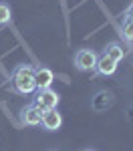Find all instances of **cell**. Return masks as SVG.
I'll return each mask as SVG.
<instances>
[{
    "mask_svg": "<svg viewBox=\"0 0 133 151\" xmlns=\"http://www.w3.org/2000/svg\"><path fill=\"white\" fill-rule=\"evenodd\" d=\"M10 85H12V91L20 95H30L36 91V83H35V67L32 65H16L14 70H12V77H10Z\"/></svg>",
    "mask_w": 133,
    "mask_h": 151,
    "instance_id": "6da1fadb",
    "label": "cell"
},
{
    "mask_svg": "<svg viewBox=\"0 0 133 151\" xmlns=\"http://www.w3.org/2000/svg\"><path fill=\"white\" fill-rule=\"evenodd\" d=\"M59 101H60L59 93L52 91L50 87H47V89H36V95H35V101H32V103H35L40 111H48V109H57Z\"/></svg>",
    "mask_w": 133,
    "mask_h": 151,
    "instance_id": "7a4b0ae2",
    "label": "cell"
},
{
    "mask_svg": "<svg viewBox=\"0 0 133 151\" xmlns=\"http://www.w3.org/2000/svg\"><path fill=\"white\" fill-rule=\"evenodd\" d=\"M97 52L95 50H91V48H79L77 52H75V67L79 70H95V65H97Z\"/></svg>",
    "mask_w": 133,
    "mask_h": 151,
    "instance_id": "3957f363",
    "label": "cell"
},
{
    "mask_svg": "<svg viewBox=\"0 0 133 151\" xmlns=\"http://www.w3.org/2000/svg\"><path fill=\"white\" fill-rule=\"evenodd\" d=\"M40 117H42V111L35 103H28L20 111V123L28 127H36V125H40Z\"/></svg>",
    "mask_w": 133,
    "mask_h": 151,
    "instance_id": "277c9868",
    "label": "cell"
},
{
    "mask_svg": "<svg viewBox=\"0 0 133 151\" xmlns=\"http://www.w3.org/2000/svg\"><path fill=\"white\" fill-rule=\"evenodd\" d=\"M40 125L45 131H57L63 125V117L57 109H48V111H42V117H40Z\"/></svg>",
    "mask_w": 133,
    "mask_h": 151,
    "instance_id": "5b68a950",
    "label": "cell"
},
{
    "mask_svg": "<svg viewBox=\"0 0 133 151\" xmlns=\"http://www.w3.org/2000/svg\"><path fill=\"white\" fill-rule=\"evenodd\" d=\"M117 70V60L109 58L107 55L101 52V57L97 58V65H95V73L97 75H103V77H109Z\"/></svg>",
    "mask_w": 133,
    "mask_h": 151,
    "instance_id": "8992f818",
    "label": "cell"
},
{
    "mask_svg": "<svg viewBox=\"0 0 133 151\" xmlns=\"http://www.w3.org/2000/svg\"><path fill=\"white\" fill-rule=\"evenodd\" d=\"M55 81V75L52 70L47 69V67H35V83H36V89H47L50 87Z\"/></svg>",
    "mask_w": 133,
    "mask_h": 151,
    "instance_id": "52a82bcc",
    "label": "cell"
},
{
    "mask_svg": "<svg viewBox=\"0 0 133 151\" xmlns=\"http://www.w3.org/2000/svg\"><path fill=\"white\" fill-rule=\"evenodd\" d=\"M103 55H107L109 58H113V60H117L119 63L121 58L125 57V50H123V45H119V42H107V47L103 48Z\"/></svg>",
    "mask_w": 133,
    "mask_h": 151,
    "instance_id": "ba28073f",
    "label": "cell"
},
{
    "mask_svg": "<svg viewBox=\"0 0 133 151\" xmlns=\"http://www.w3.org/2000/svg\"><path fill=\"white\" fill-rule=\"evenodd\" d=\"M119 35L125 42H133V20H129V18L123 20V24L119 26Z\"/></svg>",
    "mask_w": 133,
    "mask_h": 151,
    "instance_id": "9c48e42d",
    "label": "cell"
},
{
    "mask_svg": "<svg viewBox=\"0 0 133 151\" xmlns=\"http://www.w3.org/2000/svg\"><path fill=\"white\" fill-rule=\"evenodd\" d=\"M12 20V12L6 4H0V24H6Z\"/></svg>",
    "mask_w": 133,
    "mask_h": 151,
    "instance_id": "30bf717a",
    "label": "cell"
},
{
    "mask_svg": "<svg viewBox=\"0 0 133 151\" xmlns=\"http://www.w3.org/2000/svg\"><path fill=\"white\" fill-rule=\"evenodd\" d=\"M125 18H129V20H133V2L125 8Z\"/></svg>",
    "mask_w": 133,
    "mask_h": 151,
    "instance_id": "8fae6325",
    "label": "cell"
},
{
    "mask_svg": "<svg viewBox=\"0 0 133 151\" xmlns=\"http://www.w3.org/2000/svg\"><path fill=\"white\" fill-rule=\"evenodd\" d=\"M83 151H93V149H83Z\"/></svg>",
    "mask_w": 133,
    "mask_h": 151,
    "instance_id": "7c38bea8",
    "label": "cell"
}]
</instances>
